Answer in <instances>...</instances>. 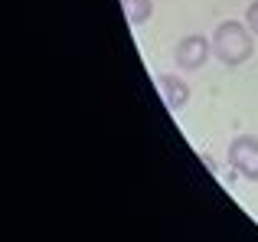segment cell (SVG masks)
<instances>
[{
	"label": "cell",
	"mask_w": 258,
	"mask_h": 242,
	"mask_svg": "<svg viewBox=\"0 0 258 242\" xmlns=\"http://www.w3.org/2000/svg\"><path fill=\"white\" fill-rule=\"evenodd\" d=\"M245 26L252 30V36H258V0L245 10Z\"/></svg>",
	"instance_id": "cell-6"
},
{
	"label": "cell",
	"mask_w": 258,
	"mask_h": 242,
	"mask_svg": "<svg viewBox=\"0 0 258 242\" xmlns=\"http://www.w3.org/2000/svg\"><path fill=\"white\" fill-rule=\"evenodd\" d=\"M209 52H213V46L206 43V36H186V39L176 43L173 59H176L180 69H200V66L209 59Z\"/></svg>",
	"instance_id": "cell-3"
},
{
	"label": "cell",
	"mask_w": 258,
	"mask_h": 242,
	"mask_svg": "<svg viewBox=\"0 0 258 242\" xmlns=\"http://www.w3.org/2000/svg\"><path fill=\"white\" fill-rule=\"evenodd\" d=\"M213 52L219 63L226 66H242L252 56V30L245 23H219V30L213 33Z\"/></svg>",
	"instance_id": "cell-1"
},
{
	"label": "cell",
	"mask_w": 258,
	"mask_h": 242,
	"mask_svg": "<svg viewBox=\"0 0 258 242\" xmlns=\"http://www.w3.org/2000/svg\"><path fill=\"white\" fill-rule=\"evenodd\" d=\"M121 4H124V13H127V20H131V23H144V20L154 13V4H151V0H121Z\"/></svg>",
	"instance_id": "cell-5"
},
{
	"label": "cell",
	"mask_w": 258,
	"mask_h": 242,
	"mask_svg": "<svg viewBox=\"0 0 258 242\" xmlns=\"http://www.w3.org/2000/svg\"><path fill=\"white\" fill-rule=\"evenodd\" d=\"M157 85H160V95H164V102H167V108H170V111H176V108H183V105H186L189 85L183 82V79H176V76H160Z\"/></svg>",
	"instance_id": "cell-4"
},
{
	"label": "cell",
	"mask_w": 258,
	"mask_h": 242,
	"mask_svg": "<svg viewBox=\"0 0 258 242\" xmlns=\"http://www.w3.org/2000/svg\"><path fill=\"white\" fill-rule=\"evenodd\" d=\"M229 164L245 180H258V138H235L229 144Z\"/></svg>",
	"instance_id": "cell-2"
}]
</instances>
